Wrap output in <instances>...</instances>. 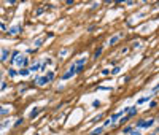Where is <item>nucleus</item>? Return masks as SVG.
Wrapping results in <instances>:
<instances>
[{
	"label": "nucleus",
	"instance_id": "nucleus-1",
	"mask_svg": "<svg viewBox=\"0 0 159 135\" xmlns=\"http://www.w3.org/2000/svg\"><path fill=\"white\" fill-rule=\"evenodd\" d=\"M13 64L22 68V67H26L27 64H29V59H27V56H24V54L14 51V53H13Z\"/></svg>",
	"mask_w": 159,
	"mask_h": 135
},
{
	"label": "nucleus",
	"instance_id": "nucleus-2",
	"mask_svg": "<svg viewBox=\"0 0 159 135\" xmlns=\"http://www.w3.org/2000/svg\"><path fill=\"white\" fill-rule=\"evenodd\" d=\"M153 124H154V119H143V121H138L137 122V127L138 129H150Z\"/></svg>",
	"mask_w": 159,
	"mask_h": 135
},
{
	"label": "nucleus",
	"instance_id": "nucleus-3",
	"mask_svg": "<svg viewBox=\"0 0 159 135\" xmlns=\"http://www.w3.org/2000/svg\"><path fill=\"white\" fill-rule=\"evenodd\" d=\"M76 73H78V72H76V67H75V64H72V65H70V68H68L67 72L62 75V79H64V81H65V79H70V78L73 76V75H76Z\"/></svg>",
	"mask_w": 159,
	"mask_h": 135
},
{
	"label": "nucleus",
	"instance_id": "nucleus-4",
	"mask_svg": "<svg viewBox=\"0 0 159 135\" xmlns=\"http://www.w3.org/2000/svg\"><path fill=\"white\" fill-rule=\"evenodd\" d=\"M86 61H88V56H81L76 62H73V64H75V67H76V72H81L83 67H84V64H86Z\"/></svg>",
	"mask_w": 159,
	"mask_h": 135
},
{
	"label": "nucleus",
	"instance_id": "nucleus-5",
	"mask_svg": "<svg viewBox=\"0 0 159 135\" xmlns=\"http://www.w3.org/2000/svg\"><path fill=\"white\" fill-rule=\"evenodd\" d=\"M126 111H127V110H121V111H118V113H115V114H113V116L110 118V122H111V124H113V122H116V121H118V119H119V118H121V116H123V114H124V113H126Z\"/></svg>",
	"mask_w": 159,
	"mask_h": 135
},
{
	"label": "nucleus",
	"instance_id": "nucleus-6",
	"mask_svg": "<svg viewBox=\"0 0 159 135\" xmlns=\"http://www.w3.org/2000/svg\"><path fill=\"white\" fill-rule=\"evenodd\" d=\"M119 38H121V33H118V35H115V37H111L110 40H108V44H110V46H113V44H116V43L119 41Z\"/></svg>",
	"mask_w": 159,
	"mask_h": 135
},
{
	"label": "nucleus",
	"instance_id": "nucleus-7",
	"mask_svg": "<svg viewBox=\"0 0 159 135\" xmlns=\"http://www.w3.org/2000/svg\"><path fill=\"white\" fill-rule=\"evenodd\" d=\"M35 84H37V86H45V84H48V81H46V78H45V76H38L35 79Z\"/></svg>",
	"mask_w": 159,
	"mask_h": 135
},
{
	"label": "nucleus",
	"instance_id": "nucleus-8",
	"mask_svg": "<svg viewBox=\"0 0 159 135\" xmlns=\"http://www.w3.org/2000/svg\"><path fill=\"white\" fill-rule=\"evenodd\" d=\"M38 70H40V62H33L29 68V72H38Z\"/></svg>",
	"mask_w": 159,
	"mask_h": 135
},
{
	"label": "nucleus",
	"instance_id": "nucleus-9",
	"mask_svg": "<svg viewBox=\"0 0 159 135\" xmlns=\"http://www.w3.org/2000/svg\"><path fill=\"white\" fill-rule=\"evenodd\" d=\"M19 30H21V27H19V26H14V27H11V29L8 30V33H10V35H16Z\"/></svg>",
	"mask_w": 159,
	"mask_h": 135
},
{
	"label": "nucleus",
	"instance_id": "nucleus-10",
	"mask_svg": "<svg viewBox=\"0 0 159 135\" xmlns=\"http://www.w3.org/2000/svg\"><path fill=\"white\" fill-rule=\"evenodd\" d=\"M45 78H46V81H48V83H51L53 79H54V72H48L46 75H45Z\"/></svg>",
	"mask_w": 159,
	"mask_h": 135
},
{
	"label": "nucleus",
	"instance_id": "nucleus-11",
	"mask_svg": "<svg viewBox=\"0 0 159 135\" xmlns=\"http://www.w3.org/2000/svg\"><path fill=\"white\" fill-rule=\"evenodd\" d=\"M127 113H129V116H135V114H137V108H135V107L127 108Z\"/></svg>",
	"mask_w": 159,
	"mask_h": 135
},
{
	"label": "nucleus",
	"instance_id": "nucleus-12",
	"mask_svg": "<svg viewBox=\"0 0 159 135\" xmlns=\"http://www.w3.org/2000/svg\"><path fill=\"white\" fill-rule=\"evenodd\" d=\"M8 113H10V108H8V107H0V116L8 114Z\"/></svg>",
	"mask_w": 159,
	"mask_h": 135
},
{
	"label": "nucleus",
	"instance_id": "nucleus-13",
	"mask_svg": "<svg viewBox=\"0 0 159 135\" xmlns=\"http://www.w3.org/2000/svg\"><path fill=\"white\" fill-rule=\"evenodd\" d=\"M148 100H150V96H146V97H142V99H138V100H137V105H142V103H146Z\"/></svg>",
	"mask_w": 159,
	"mask_h": 135
},
{
	"label": "nucleus",
	"instance_id": "nucleus-14",
	"mask_svg": "<svg viewBox=\"0 0 159 135\" xmlns=\"http://www.w3.org/2000/svg\"><path fill=\"white\" fill-rule=\"evenodd\" d=\"M103 132V127H97V129H94V130L91 132V135H100Z\"/></svg>",
	"mask_w": 159,
	"mask_h": 135
},
{
	"label": "nucleus",
	"instance_id": "nucleus-15",
	"mask_svg": "<svg viewBox=\"0 0 159 135\" xmlns=\"http://www.w3.org/2000/svg\"><path fill=\"white\" fill-rule=\"evenodd\" d=\"M38 113H40V108H32V111H30V114H29V116H30V118H35Z\"/></svg>",
	"mask_w": 159,
	"mask_h": 135
},
{
	"label": "nucleus",
	"instance_id": "nucleus-16",
	"mask_svg": "<svg viewBox=\"0 0 159 135\" xmlns=\"http://www.w3.org/2000/svg\"><path fill=\"white\" fill-rule=\"evenodd\" d=\"M29 73H30V72H29V68H21V70H19V75H21V76H27Z\"/></svg>",
	"mask_w": 159,
	"mask_h": 135
},
{
	"label": "nucleus",
	"instance_id": "nucleus-17",
	"mask_svg": "<svg viewBox=\"0 0 159 135\" xmlns=\"http://www.w3.org/2000/svg\"><path fill=\"white\" fill-rule=\"evenodd\" d=\"M8 57V49H2V61H7Z\"/></svg>",
	"mask_w": 159,
	"mask_h": 135
},
{
	"label": "nucleus",
	"instance_id": "nucleus-18",
	"mask_svg": "<svg viewBox=\"0 0 159 135\" xmlns=\"http://www.w3.org/2000/svg\"><path fill=\"white\" fill-rule=\"evenodd\" d=\"M8 75H10V76L13 78V76H16V75H18V72H16V70H14V68H10V70H8Z\"/></svg>",
	"mask_w": 159,
	"mask_h": 135
},
{
	"label": "nucleus",
	"instance_id": "nucleus-19",
	"mask_svg": "<svg viewBox=\"0 0 159 135\" xmlns=\"http://www.w3.org/2000/svg\"><path fill=\"white\" fill-rule=\"evenodd\" d=\"M100 54H102V48H97V49H96V53H94V59H97L99 56H100Z\"/></svg>",
	"mask_w": 159,
	"mask_h": 135
},
{
	"label": "nucleus",
	"instance_id": "nucleus-20",
	"mask_svg": "<svg viewBox=\"0 0 159 135\" xmlns=\"http://www.w3.org/2000/svg\"><path fill=\"white\" fill-rule=\"evenodd\" d=\"M131 135H142V132L137 130V129H134V130H131Z\"/></svg>",
	"mask_w": 159,
	"mask_h": 135
},
{
	"label": "nucleus",
	"instance_id": "nucleus-21",
	"mask_svg": "<svg viewBox=\"0 0 159 135\" xmlns=\"http://www.w3.org/2000/svg\"><path fill=\"white\" fill-rule=\"evenodd\" d=\"M26 89H27V87H26V84H22V86L19 87V92H21V94H22V92H26Z\"/></svg>",
	"mask_w": 159,
	"mask_h": 135
},
{
	"label": "nucleus",
	"instance_id": "nucleus-22",
	"mask_svg": "<svg viewBox=\"0 0 159 135\" xmlns=\"http://www.w3.org/2000/svg\"><path fill=\"white\" fill-rule=\"evenodd\" d=\"M42 43H43V38H38L37 41H35V46H40V44H42Z\"/></svg>",
	"mask_w": 159,
	"mask_h": 135
},
{
	"label": "nucleus",
	"instance_id": "nucleus-23",
	"mask_svg": "<svg viewBox=\"0 0 159 135\" xmlns=\"http://www.w3.org/2000/svg\"><path fill=\"white\" fill-rule=\"evenodd\" d=\"M111 73H113V75H116V73H119V67H115V68H113V70H111Z\"/></svg>",
	"mask_w": 159,
	"mask_h": 135
},
{
	"label": "nucleus",
	"instance_id": "nucleus-24",
	"mask_svg": "<svg viewBox=\"0 0 159 135\" xmlns=\"http://www.w3.org/2000/svg\"><path fill=\"white\" fill-rule=\"evenodd\" d=\"M99 105H100V102H99V100H94L92 102V107H99Z\"/></svg>",
	"mask_w": 159,
	"mask_h": 135
},
{
	"label": "nucleus",
	"instance_id": "nucleus-25",
	"mask_svg": "<svg viewBox=\"0 0 159 135\" xmlns=\"http://www.w3.org/2000/svg\"><path fill=\"white\" fill-rule=\"evenodd\" d=\"M110 124H111V122H110V119H107V121H105V124H103L102 127H107V126H110Z\"/></svg>",
	"mask_w": 159,
	"mask_h": 135
},
{
	"label": "nucleus",
	"instance_id": "nucleus-26",
	"mask_svg": "<svg viewBox=\"0 0 159 135\" xmlns=\"http://www.w3.org/2000/svg\"><path fill=\"white\" fill-rule=\"evenodd\" d=\"M131 130H132V127H126V129H124V132H126V133H131Z\"/></svg>",
	"mask_w": 159,
	"mask_h": 135
},
{
	"label": "nucleus",
	"instance_id": "nucleus-27",
	"mask_svg": "<svg viewBox=\"0 0 159 135\" xmlns=\"http://www.w3.org/2000/svg\"><path fill=\"white\" fill-rule=\"evenodd\" d=\"M99 119H102V114H99V116H96V118H94V122H96V121H99Z\"/></svg>",
	"mask_w": 159,
	"mask_h": 135
},
{
	"label": "nucleus",
	"instance_id": "nucleus-28",
	"mask_svg": "<svg viewBox=\"0 0 159 135\" xmlns=\"http://www.w3.org/2000/svg\"><path fill=\"white\" fill-rule=\"evenodd\" d=\"M0 30H5V26H3V22L0 21Z\"/></svg>",
	"mask_w": 159,
	"mask_h": 135
},
{
	"label": "nucleus",
	"instance_id": "nucleus-29",
	"mask_svg": "<svg viewBox=\"0 0 159 135\" xmlns=\"http://www.w3.org/2000/svg\"><path fill=\"white\" fill-rule=\"evenodd\" d=\"M0 129H3V127H2V124H0Z\"/></svg>",
	"mask_w": 159,
	"mask_h": 135
},
{
	"label": "nucleus",
	"instance_id": "nucleus-30",
	"mask_svg": "<svg viewBox=\"0 0 159 135\" xmlns=\"http://www.w3.org/2000/svg\"><path fill=\"white\" fill-rule=\"evenodd\" d=\"M124 135H126V133H124Z\"/></svg>",
	"mask_w": 159,
	"mask_h": 135
}]
</instances>
